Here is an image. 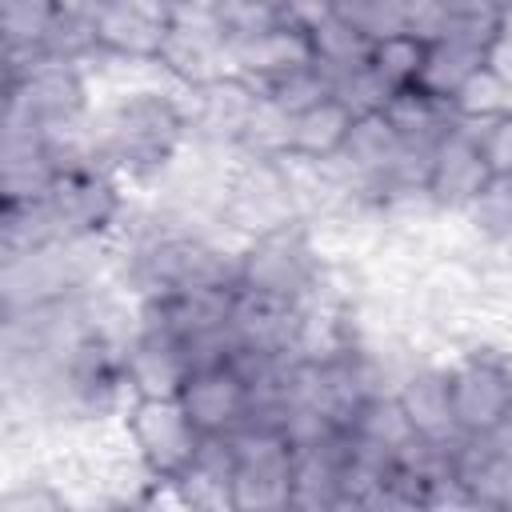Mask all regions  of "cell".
Returning a JSON list of instances; mask_svg holds the SVG:
<instances>
[{"mask_svg": "<svg viewBox=\"0 0 512 512\" xmlns=\"http://www.w3.org/2000/svg\"><path fill=\"white\" fill-rule=\"evenodd\" d=\"M88 148L120 180H160L192 148L188 104L164 88L120 92L92 112Z\"/></svg>", "mask_w": 512, "mask_h": 512, "instance_id": "cell-1", "label": "cell"}, {"mask_svg": "<svg viewBox=\"0 0 512 512\" xmlns=\"http://www.w3.org/2000/svg\"><path fill=\"white\" fill-rule=\"evenodd\" d=\"M40 208L60 244H100L124 228V180L92 152H84L60 168Z\"/></svg>", "mask_w": 512, "mask_h": 512, "instance_id": "cell-2", "label": "cell"}, {"mask_svg": "<svg viewBox=\"0 0 512 512\" xmlns=\"http://www.w3.org/2000/svg\"><path fill=\"white\" fill-rule=\"evenodd\" d=\"M320 252L304 220H288L248 236L236 248V288L284 304H316Z\"/></svg>", "mask_w": 512, "mask_h": 512, "instance_id": "cell-3", "label": "cell"}, {"mask_svg": "<svg viewBox=\"0 0 512 512\" xmlns=\"http://www.w3.org/2000/svg\"><path fill=\"white\" fill-rule=\"evenodd\" d=\"M88 64L36 60L32 68L4 76V120L40 128L44 136H80L92 124Z\"/></svg>", "mask_w": 512, "mask_h": 512, "instance_id": "cell-4", "label": "cell"}, {"mask_svg": "<svg viewBox=\"0 0 512 512\" xmlns=\"http://www.w3.org/2000/svg\"><path fill=\"white\" fill-rule=\"evenodd\" d=\"M92 248L96 244H44V248L8 256L0 272V320L92 292L96 288Z\"/></svg>", "mask_w": 512, "mask_h": 512, "instance_id": "cell-5", "label": "cell"}, {"mask_svg": "<svg viewBox=\"0 0 512 512\" xmlns=\"http://www.w3.org/2000/svg\"><path fill=\"white\" fill-rule=\"evenodd\" d=\"M124 432L140 468L160 488H172L204 444L176 396H132L124 404Z\"/></svg>", "mask_w": 512, "mask_h": 512, "instance_id": "cell-6", "label": "cell"}, {"mask_svg": "<svg viewBox=\"0 0 512 512\" xmlns=\"http://www.w3.org/2000/svg\"><path fill=\"white\" fill-rule=\"evenodd\" d=\"M296 448L284 432L248 424L232 436V480L228 512H288L292 508Z\"/></svg>", "mask_w": 512, "mask_h": 512, "instance_id": "cell-7", "label": "cell"}, {"mask_svg": "<svg viewBox=\"0 0 512 512\" xmlns=\"http://www.w3.org/2000/svg\"><path fill=\"white\" fill-rule=\"evenodd\" d=\"M156 68L184 92L208 88L228 76V36L216 24L212 4H172V28Z\"/></svg>", "mask_w": 512, "mask_h": 512, "instance_id": "cell-8", "label": "cell"}, {"mask_svg": "<svg viewBox=\"0 0 512 512\" xmlns=\"http://www.w3.org/2000/svg\"><path fill=\"white\" fill-rule=\"evenodd\" d=\"M304 68H316V56H312V40H308V28H304L296 4H288L280 24L240 36V40H228V76L252 84L256 92H264Z\"/></svg>", "mask_w": 512, "mask_h": 512, "instance_id": "cell-9", "label": "cell"}, {"mask_svg": "<svg viewBox=\"0 0 512 512\" xmlns=\"http://www.w3.org/2000/svg\"><path fill=\"white\" fill-rule=\"evenodd\" d=\"M176 400L204 440H228L252 424V388L236 360L192 368Z\"/></svg>", "mask_w": 512, "mask_h": 512, "instance_id": "cell-10", "label": "cell"}, {"mask_svg": "<svg viewBox=\"0 0 512 512\" xmlns=\"http://www.w3.org/2000/svg\"><path fill=\"white\" fill-rule=\"evenodd\" d=\"M452 424L464 440H492L512 428V404L496 368V352H472L448 364Z\"/></svg>", "mask_w": 512, "mask_h": 512, "instance_id": "cell-11", "label": "cell"}, {"mask_svg": "<svg viewBox=\"0 0 512 512\" xmlns=\"http://www.w3.org/2000/svg\"><path fill=\"white\" fill-rule=\"evenodd\" d=\"M492 164L468 124H456L428 156V180L424 200L440 212H464L480 200V192L492 184Z\"/></svg>", "mask_w": 512, "mask_h": 512, "instance_id": "cell-12", "label": "cell"}, {"mask_svg": "<svg viewBox=\"0 0 512 512\" xmlns=\"http://www.w3.org/2000/svg\"><path fill=\"white\" fill-rule=\"evenodd\" d=\"M92 24H96V56L156 64L172 28V4L108 0V4H92Z\"/></svg>", "mask_w": 512, "mask_h": 512, "instance_id": "cell-13", "label": "cell"}, {"mask_svg": "<svg viewBox=\"0 0 512 512\" xmlns=\"http://www.w3.org/2000/svg\"><path fill=\"white\" fill-rule=\"evenodd\" d=\"M192 364L184 344L148 324V320H132L128 340H124V376H128V396H176L188 380Z\"/></svg>", "mask_w": 512, "mask_h": 512, "instance_id": "cell-14", "label": "cell"}, {"mask_svg": "<svg viewBox=\"0 0 512 512\" xmlns=\"http://www.w3.org/2000/svg\"><path fill=\"white\" fill-rule=\"evenodd\" d=\"M448 492L480 504L484 512H512V444L508 436L452 444V484Z\"/></svg>", "mask_w": 512, "mask_h": 512, "instance_id": "cell-15", "label": "cell"}, {"mask_svg": "<svg viewBox=\"0 0 512 512\" xmlns=\"http://www.w3.org/2000/svg\"><path fill=\"white\" fill-rule=\"evenodd\" d=\"M348 492V440L344 432L296 448L292 472V508L288 512H332Z\"/></svg>", "mask_w": 512, "mask_h": 512, "instance_id": "cell-16", "label": "cell"}, {"mask_svg": "<svg viewBox=\"0 0 512 512\" xmlns=\"http://www.w3.org/2000/svg\"><path fill=\"white\" fill-rule=\"evenodd\" d=\"M392 396L408 420V428L420 440L432 444H452L456 440V424H452V400H448V368L436 364H420L396 376Z\"/></svg>", "mask_w": 512, "mask_h": 512, "instance_id": "cell-17", "label": "cell"}, {"mask_svg": "<svg viewBox=\"0 0 512 512\" xmlns=\"http://www.w3.org/2000/svg\"><path fill=\"white\" fill-rule=\"evenodd\" d=\"M356 128V116L336 100L324 96L320 104L296 112L288 120V164H304V168H332L344 156V144Z\"/></svg>", "mask_w": 512, "mask_h": 512, "instance_id": "cell-18", "label": "cell"}, {"mask_svg": "<svg viewBox=\"0 0 512 512\" xmlns=\"http://www.w3.org/2000/svg\"><path fill=\"white\" fill-rule=\"evenodd\" d=\"M304 28H308V40H312V56H316V68L332 76H344L360 64H368V52H372V40L360 36L336 4H296Z\"/></svg>", "mask_w": 512, "mask_h": 512, "instance_id": "cell-19", "label": "cell"}, {"mask_svg": "<svg viewBox=\"0 0 512 512\" xmlns=\"http://www.w3.org/2000/svg\"><path fill=\"white\" fill-rule=\"evenodd\" d=\"M228 480H232V436L204 440L192 468L168 492L188 512H228Z\"/></svg>", "mask_w": 512, "mask_h": 512, "instance_id": "cell-20", "label": "cell"}, {"mask_svg": "<svg viewBox=\"0 0 512 512\" xmlns=\"http://www.w3.org/2000/svg\"><path fill=\"white\" fill-rule=\"evenodd\" d=\"M56 4L40 0H12L0 12V32H4V76H16L44 60L48 36H52Z\"/></svg>", "mask_w": 512, "mask_h": 512, "instance_id": "cell-21", "label": "cell"}, {"mask_svg": "<svg viewBox=\"0 0 512 512\" xmlns=\"http://www.w3.org/2000/svg\"><path fill=\"white\" fill-rule=\"evenodd\" d=\"M384 116H388V124L396 128V136H400L412 152H424V156H432V148L460 124L448 104H440V100H432V96H424V92H416V88L404 92V96H396V100L384 108Z\"/></svg>", "mask_w": 512, "mask_h": 512, "instance_id": "cell-22", "label": "cell"}, {"mask_svg": "<svg viewBox=\"0 0 512 512\" xmlns=\"http://www.w3.org/2000/svg\"><path fill=\"white\" fill-rule=\"evenodd\" d=\"M424 56H428V40H416V36L404 32V36L376 40L372 52H368V68L380 76V84H384L392 96H404V92L420 88Z\"/></svg>", "mask_w": 512, "mask_h": 512, "instance_id": "cell-23", "label": "cell"}, {"mask_svg": "<svg viewBox=\"0 0 512 512\" xmlns=\"http://www.w3.org/2000/svg\"><path fill=\"white\" fill-rule=\"evenodd\" d=\"M336 8L372 44L408 32V0H352V4H336Z\"/></svg>", "mask_w": 512, "mask_h": 512, "instance_id": "cell-24", "label": "cell"}, {"mask_svg": "<svg viewBox=\"0 0 512 512\" xmlns=\"http://www.w3.org/2000/svg\"><path fill=\"white\" fill-rule=\"evenodd\" d=\"M468 220L492 244H512V176H492V184L468 208Z\"/></svg>", "mask_w": 512, "mask_h": 512, "instance_id": "cell-25", "label": "cell"}, {"mask_svg": "<svg viewBox=\"0 0 512 512\" xmlns=\"http://www.w3.org/2000/svg\"><path fill=\"white\" fill-rule=\"evenodd\" d=\"M452 112L460 124H484V120H496L504 112H512V92L484 68L476 80H468V88L452 100Z\"/></svg>", "mask_w": 512, "mask_h": 512, "instance_id": "cell-26", "label": "cell"}, {"mask_svg": "<svg viewBox=\"0 0 512 512\" xmlns=\"http://www.w3.org/2000/svg\"><path fill=\"white\" fill-rule=\"evenodd\" d=\"M360 500H364V512H432L436 508V492H428L424 484H416L400 472H388Z\"/></svg>", "mask_w": 512, "mask_h": 512, "instance_id": "cell-27", "label": "cell"}, {"mask_svg": "<svg viewBox=\"0 0 512 512\" xmlns=\"http://www.w3.org/2000/svg\"><path fill=\"white\" fill-rule=\"evenodd\" d=\"M492 164L496 176H512V112L496 116V120H484V124H468Z\"/></svg>", "mask_w": 512, "mask_h": 512, "instance_id": "cell-28", "label": "cell"}, {"mask_svg": "<svg viewBox=\"0 0 512 512\" xmlns=\"http://www.w3.org/2000/svg\"><path fill=\"white\" fill-rule=\"evenodd\" d=\"M4 512H76V508L48 484H20L4 496Z\"/></svg>", "mask_w": 512, "mask_h": 512, "instance_id": "cell-29", "label": "cell"}, {"mask_svg": "<svg viewBox=\"0 0 512 512\" xmlns=\"http://www.w3.org/2000/svg\"><path fill=\"white\" fill-rule=\"evenodd\" d=\"M488 72L512 92V36H496V44L488 48Z\"/></svg>", "mask_w": 512, "mask_h": 512, "instance_id": "cell-30", "label": "cell"}, {"mask_svg": "<svg viewBox=\"0 0 512 512\" xmlns=\"http://www.w3.org/2000/svg\"><path fill=\"white\" fill-rule=\"evenodd\" d=\"M496 368H500V380H504V392L512 404V352H496Z\"/></svg>", "mask_w": 512, "mask_h": 512, "instance_id": "cell-31", "label": "cell"}, {"mask_svg": "<svg viewBox=\"0 0 512 512\" xmlns=\"http://www.w3.org/2000/svg\"><path fill=\"white\" fill-rule=\"evenodd\" d=\"M332 512H364V500H360L356 492H344V496L332 504Z\"/></svg>", "mask_w": 512, "mask_h": 512, "instance_id": "cell-32", "label": "cell"}, {"mask_svg": "<svg viewBox=\"0 0 512 512\" xmlns=\"http://www.w3.org/2000/svg\"><path fill=\"white\" fill-rule=\"evenodd\" d=\"M500 32L512 36V4H500Z\"/></svg>", "mask_w": 512, "mask_h": 512, "instance_id": "cell-33", "label": "cell"}]
</instances>
